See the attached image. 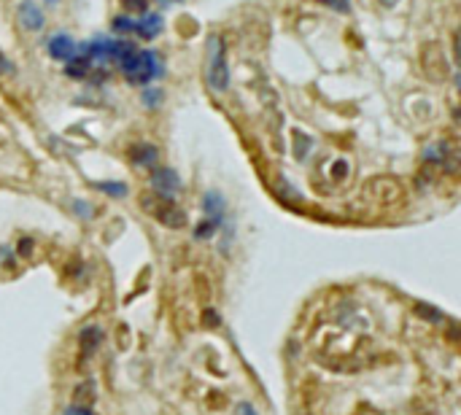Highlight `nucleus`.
Returning <instances> with one entry per match:
<instances>
[{
    "label": "nucleus",
    "mask_w": 461,
    "mask_h": 415,
    "mask_svg": "<svg viewBox=\"0 0 461 415\" xmlns=\"http://www.w3.org/2000/svg\"><path fill=\"white\" fill-rule=\"evenodd\" d=\"M205 84L216 95H224L229 89L227 41L222 35H208V43H205Z\"/></svg>",
    "instance_id": "obj_1"
},
{
    "label": "nucleus",
    "mask_w": 461,
    "mask_h": 415,
    "mask_svg": "<svg viewBox=\"0 0 461 415\" xmlns=\"http://www.w3.org/2000/svg\"><path fill=\"white\" fill-rule=\"evenodd\" d=\"M119 68L127 76L130 84H152L156 79H162V73H165V65H162V57L159 54L143 52L138 46L121 60Z\"/></svg>",
    "instance_id": "obj_2"
},
{
    "label": "nucleus",
    "mask_w": 461,
    "mask_h": 415,
    "mask_svg": "<svg viewBox=\"0 0 461 415\" xmlns=\"http://www.w3.org/2000/svg\"><path fill=\"white\" fill-rule=\"evenodd\" d=\"M140 208L152 219H156L159 224L168 226V229H184L189 224L187 213L173 203V197H162L156 191H146V194H140Z\"/></svg>",
    "instance_id": "obj_3"
},
{
    "label": "nucleus",
    "mask_w": 461,
    "mask_h": 415,
    "mask_svg": "<svg viewBox=\"0 0 461 415\" xmlns=\"http://www.w3.org/2000/svg\"><path fill=\"white\" fill-rule=\"evenodd\" d=\"M418 68L424 73V79L432 84H443L450 79V60L445 54L440 41H427L418 52Z\"/></svg>",
    "instance_id": "obj_4"
},
{
    "label": "nucleus",
    "mask_w": 461,
    "mask_h": 415,
    "mask_svg": "<svg viewBox=\"0 0 461 415\" xmlns=\"http://www.w3.org/2000/svg\"><path fill=\"white\" fill-rule=\"evenodd\" d=\"M162 14H140V17H130V14H121L114 19V30L116 33H138L140 38H156L162 33Z\"/></svg>",
    "instance_id": "obj_5"
},
{
    "label": "nucleus",
    "mask_w": 461,
    "mask_h": 415,
    "mask_svg": "<svg viewBox=\"0 0 461 415\" xmlns=\"http://www.w3.org/2000/svg\"><path fill=\"white\" fill-rule=\"evenodd\" d=\"M364 200L375 203V205H394L396 200H402V184L396 178H389V175L373 178L364 186Z\"/></svg>",
    "instance_id": "obj_6"
},
{
    "label": "nucleus",
    "mask_w": 461,
    "mask_h": 415,
    "mask_svg": "<svg viewBox=\"0 0 461 415\" xmlns=\"http://www.w3.org/2000/svg\"><path fill=\"white\" fill-rule=\"evenodd\" d=\"M152 186H154V191L162 194V197H173V194H178V191L184 189L178 173H175L173 168H162V165H156L152 170Z\"/></svg>",
    "instance_id": "obj_7"
},
{
    "label": "nucleus",
    "mask_w": 461,
    "mask_h": 415,
    "mask_svg": "<svg viewBox=\"0 0 461 415\" xmlns=\"http://www.w3.org/2000/svg\"><path fill=\"white\" fill-rule=\"evenodd\" d=\"M17 19L27 33H38V30H44V25H46V14L41 11V6H38L35 0H22V3H19Z\"/></svg>",
    "instance_id": "obj_8"
},
{
    "label": "nucleus",
    "mask_w": 461,
    "mask_h": 415,
    "mask_svg": "<svg viewBox=\"0 0 461 415\" xmlns=\"http://www.w3.org/2000/svg\"><path fill=\"white\" fill-rule=\"evenodd\" d=\"M130 162L135 165V168H156V162H159V149L154 146V143H135L130 151Z\"/></svg>",
    "instance_id": "obj_9"
},
{
    "label": "nucleus",
    "mask_w": 461,
    "mask_h": 415,
    "mask_svg": "<svg viewBox=\"0 0 461 415\" xmlns=\"http://www.w3.org/2000/svg\"><path fill=\"white\" fill-rule=\"evenodd\" d=\"M73 54H76V41L65 33H57L49 38V57L54 60H60V62H68L73 60Z\"/></svg>",
    "instance_id": "obj_10"
},
{
    "label": "nucleus",
    "mask_w": 461,
    "mask_h": 415,
    "mask_svg": "<svg viewBox=\"0 0 461 415\" xmlns=\"http://www.w3.org/2000/svg\"><path fill=\"white\" fill-rule=\"evenodd\" d=\"M224 208H227V200H224L222 191L208 189L203 194V210L208 213V219H213L216 224H224Z\"/></svg>",
    "instance_id": "obj_11"
},
{
    "label": "nucleus",
    "mask_w": 461,
    "mask_h": 415,
    "mask_svg": "<svg viewBox=\"0 0 461 415\" xmlns=\"http://www.w3.org/2000/svg\"><path fill=\"white\" fill-rule=\"evenodd\" d=\"M291 135H294V156H297L300 162H305L307 151L313 149V138H310V135H305V132H300V130H294Z\"/></svg>",
    "instance_id": "obj_12"
},
{
    "label": "nucleus",
    "mask_w": 461,
    "mask_h": 415,
    "mask_svg": "<svg viewBox=\"0 0 461 415\" xmlns=\"http://www.w3.org/2000/svg\"><path fill=\"white\" fill-rule=\"evenodd\" d=\"M95 189L108 194V197H124L127 194V184L124 181H98Z\"/></svg>",
    "instance_id": "obj_13"
},
{
    "label": "nucleus",
    "mask_w": 461,
    "mask_h": 415,
    "mask_svg": "<svg viewBox=\"0 0 461 415\" xmlns=\"http://www.w3.org/2000/svg\"><path fill=\"white\" fill-rule=\"evenodd\" d=\"M98 343H100V329H98V327H86L84 332H81V346H84L86 353H89L92 348H98Z\"/></svg>",
    "instance_id": "obj_14"
},
{
    "label": "nucleus",
    "mask_w": 461,
    "mask_h": 415,
    "mask_svg": "<svg viewBox=\"0 0 461 415\" xmlns=\"http://www.w3.org/2000/svg\"><path fill=\"white\" fill-rule=\"evenodd\" d=\"M124 14H146L149 11V0H121Z\"/></svg>",
    "instance_id": "obj_15"
},
{
    "label": "nucleus",
    "mask_w": 461,
    "mask_h": 415,
    "mask_svg": "<svg viewBox=\"0 0 461 415\" xmlns=\"http://www.w3.org/2000/svg\"><path fill=\"white\" fill-rule=\"evenodd\" d=\"M159 103H162V89H146L143 92V105L146 108H156Z\"/></svg>",
    "instance_id": "obj_16"
},
{
    "label": "nucleus",
    "mask_w": 461,
    "mask_h": 415,
    "mask_svg": "<svg viewBox=\"0 0 461 415\" xmlns=\"http://www.w3.org/2000/svg\"><path fill=\"white\" fill-rule=\"evenodd\" d=\"M316 3H321V6L332 8V11H340V14H348V8H351L348 0H316Z\"/></svg>",
    "instance_id": "obj_17"
},
{
    "label": "nucleus",
    "mask_w": 461,
    "mask_h": 415,
    "mask_svg": "<svg viewBox=\"0 0 461 415\" xmlns=\"http://www.w3.org/2000/svg\"><path fill=\"white\" fill-rule=\"evenodd\" d=\"M14 73H17V65L0 52V76H14Z\"/></svg>",
    "instance_id": "obj_18"
},
{
    "label": "nucleus",
    "mask_w": 461,
    "mask_h": 415,
    "mask_svg": "<svg viewBox=\"0 0 461 415\" xmlns=\"http://www.w3.org/2000/svg\"><path fill=\"white\" fill-rule=\"evenodd\" d=\"M65 415H92V410H89V407H79V404H76V407H68Z\"/></svg>",
    "instance_id": "obj_19"
},
{
    "label": "nucleus",
    "mask_w": 461,
    "mask_h": 415,
    "mask_svg": "<svg viewBox=\"0 0 461 415\" xmlns=\"http://www.w3.org/2000/svg\"><path fill=\"white\" fill-rule=\"evenodd\" d=\"M19 248H22V251H19V254H22V257H27V254H30V248H33V243L22 240V245H19Z\"/></svg>",
    "instance_id": "obj_20"
},
{
    "label": "nucleus",
    "mask_w": 461,
    "mask_h": 415,
    "mask_svg": "<svg viewBox=\"0 0 461 415\" xmlns=\"http://www.w3.org/2000/svg\"><path fill=\"white\" fill-rule=\"evenodd\" d=\"M159 3H175V0H159Z\"/></svg>",
    "instance_id": "obj_21"
},
{
    "label": "nucleus",
    "mask_w": 461,
    "mask_h": 415,
    "mask_svg": "<svg viewBox=\"0 0 461 415\" xmlns=\"http://www.w3.org/2000/svg\"><path fill=\"white\" fill-rule=\"evenodd\" d=\"M46 3H57V0H46Z\"/></svg>",
    "instance_id": "obj_22"
}]
</instances>
